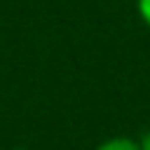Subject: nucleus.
Listing matches in <instances>:
<instances>
[{
	"label": "nucleus",
	"instance_id": "obj_1",
	"mask_svg": "<svg viewBox=\"0 0 150 150\" xmlns=\"http://www.w3.org/2000/svg\"><path fill=\"white\" fill-rule=\"evenodd\" d=\"M95 150H143V148H140V140H133L128 135H115V138L103 140Z\"/></svg>",
	"mask_w": 150,
	"mask_h": 150
},
{
	"label": "nucleus",
	"instance_id": "obj_2",
	"mask_svg": "<svg viewBox=\"0 0 150 150\" xmlns=\"http://www.w3.org/2000/svg\"><path fill=\"white\" fill-rule=\"evenodd\" d=\"M138 13L143 18V23L150 28V0H138Z\"/></svg>",
	"mask_w": 150,
	"mask_h": 150
},
{
	"label": "nucleus",
	"instance_id": "obj_3",
	"mask_svg": "<svg viewBox=\"0 0 150 150\" xmlns=\"http://www.w3.org/2000/svg\"><path fill=\"white\" fill-rule=\"evenodd\" d=\"M140 148H143V150H150V133L145 135L143 140H140Z\"/></svg>",
	"mask_w": 150,
	"mask_h": 150
},
{
	"label": "nucleus",
	"instance_id": "obj_4",
	"mask_svg": "<svg viewBox=\"0 0 150 150\" xmlns=\"http://www.w3.org/2000/svg\"><path fill=\"white\" fill-rule=\"evenodd\" d=\"M18 150H23V148H18Z\"/></svg>",
	"mask_w": 150,
	"mask_h": 150
}]
</instances>
